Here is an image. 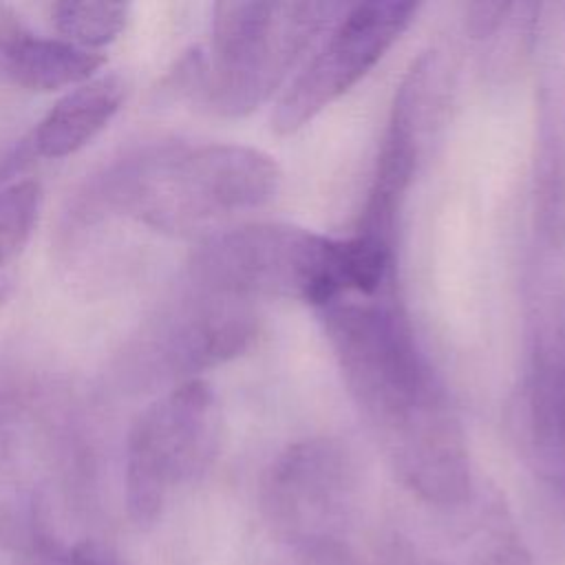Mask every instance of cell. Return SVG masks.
I'll return each instance as SVG.
<instances>
[{"label": "cell", "mask_w": 565, "mask_h": 565, "mask_svg": "<svg viewBox=\"0 0 565 565\" xmlns=\"http://www.w3.org/2000/svg\"><path fill=\"white\" fill-rule=\"evenodd\" d=\"M318 311L344 384L404 488L435 510L468 505L472 468L463 430L393 287L342 296Z\"/></svg>", "instance_id": "1"}, {"label": "cell", "mask_w": 565, "mask_h": 565, "mask_svg": "<svg viewBox=\"0 0 565 565\" xmlns=\"http://www.w3.org/2000/svg\"><path fill=\"white\" fill-rule=\"evenodd\" d=\"M391 274V258L355 236L338 241L282 223L210 234L188 263L194 289L252 305L265 298L302 300L316 309L342 296H371Z\"/></svg>", "instance_id": "2"}, {"label": "cell", "mask_w": 565, "mask_h": 565, "mask_svg": "<svg viewBox=\"0 0 565 565\" xmlns=\"http://www.w3.org/2000/svg\"><path fill=\"white\" fill-rule=\"evenodd\" d=\"M280 188L276 161L232 143L161 146L110 166L95 196L110 210L161 232L185 234L265 207Z\"/></svg>", "instance_id": "3"}, {"label": "cell", "mask_w": 565, "mask_h": 565, "mask_svg": "<svg viewBox=\"0 0 565 565\" xmlns=\"http://www.w3.org/2000/svg\"><path fill=\"white\" fill-rule=\"evenodd\" d=\"M333 11L329 2H216L201 99L221 117L254 113Z\"/></svg>", "instance_id": "4"}, {"label": "cell", "mask_w": 565, "mask_h": 565, "mask_svg": "<svg viewBox=\"0 0 565 565\" xmlns=\"http://www.w3.org/2000/svg\"><path fill=\"white\" fill-rule=\"evenodd\" d=\"M221 441V411L203 380H188L150 404L126 446V508L135 525H152L172 488L203 475Z\"/></svg>", "instance_id": "5"}, {"label": "cell", "mask_w": 565, "mask_h": 565, "mask_svg": "<svg viewBox=\"0 0 565 565\" xmlns=\"http://www.w3.org/2000/svg\"><path fill=\"white\" fill-rule=\"evenodd\" d=\"M355 503V466L333 439L289 446L271 461L260 486L263 516L294 552L344 545Z\"/></svg>", "instance_id": "6"}, {"label": "cell", "mask_w": 565, "mask_h": 565, "mask_svg": "<svg viewBox=\"0 0 565 565\" xmlns=\"http://www.w3.org/2000/svg\"><path fill=\"white\" fill-rule=\"evenodd\" d=\"M413 2H364L349 9L307 66L280 95L274 128L291 135L349 93L399 40L413 20Z\"/></svg>", "instance_id": "7"}, {"label": "cell", "mask_w": 565, "mask_h": 565, "mask_svg": "<svg viewBox=\"0 0 565 565\" xmlns=\"http://www.w3.org/2000/svg\"><path fill=\"white\" fill-rule=\"evenodd\" d=\"M258 333L252 302L194 289L148 333L141 355L159 375L185 377L245 353Z\"/></svg>", "instance_id": "8"}, {"label": "cell", "mask_w": 565, "mask_h": 565, "mask_svg": "<svg viewBox=\"0 0 565 565\" xmlns=\"http://www.w3.org/2000/svg\"><path fill=\"white\" fill-rule=\"evenodd\" d=\"M433 71L430 62H417L397 90L373 183L355 232L358 236L386 247H393L395 218L415 174L422 128L428 110L426 102L435 84Z\"/></svg>", "instance_id": "9"}, {"label": "cell", "mask_w": 565, "mask_h": 565, "mask_svg": "<svg viewBox=\"0 0 565 565\" xmlns=\"http://www.w3.org/2000/svg\"><path fill=\"white\" fill-rule=\"evenodd\" d=\"M106 57L66 40L40 38L20 13L0 2V77L13 86L51 93L97 75Z\"/></svg>", "instance_id": "10"}, {"label": "cell", "mask_w": 565, "mask_h": 565, "mask_svg": "<svg viewBox=\"0 0 565 565\" xmlns=\"http://www.w3.org/2000/svg\"><path fill=\"white\" fill-rule=\"evenodd\" d=\"M126 84L119 75H95L71 88L38 124L29 150L38 157L60 159L90 143L121 108Z\"/></svg>", "instance_id": "11"}, {"label": "cell", "mask_w": 565, "mask_h": 565, "mask_svg": "<svg viewBox=\"0 0 565 565\" xmlns=\"http://www.w3.org/2000/svg\"><path fill=\"white\" fill-rule=\"evenodd\" d=\"M527 433L541 472L565 492V355L543 364L530 384Z\"/></svg>", "instance_id": "12"}, {"label": "cell", "mask_w": 565, "mask_h": 565, "mask_svg": "<svg viewBox=\"0 0 565 565\" xmlns=\"http://www.w3.org/2000/svg\"><path fill=\"white\" fill-rule=\"evenodd\" d=\"M415 565H534L516 530L503 519H483L415 547Z\"/></svg>", "instance_id": "13"}, {"label": "cell", "mask_w": 565, "mask_h": 565, "mask_svg": "<svg viewBox=\"0 0 565 565\" xmlns=\"http://www.w3.org/2000/svg\"><path fill=\"white\" fill-rule=\"evenodd\" d=\"M130 7L124 2H55L51 18L66 42L99 49L115 42L128 24Z\"/></svg>", "instance_id": "14"}, {"label": "cell", "mask_w": 565, "mask_h": 565, "mask_svg": "<svg viewBox=\"0 0 565 565\" xmlns=\"http://www.w3.org/2000/svg\"><path fill=\"white\" fill-rule=\"evenodd\" d=\"M42 210L38 181H20L0 190V267H7L26 247Z\"/></svg>", "instance_id": "15"}, {"label": "cell", "mask_w": 565, "mask_h": 565, "mask_svg": "<svg viewBox=\"0 0 565 565\" xmlns=\"http://www.w3.org/2000/svg\"><path fill=\"white\" fill-rule=\"evenodd\" d=\"M22 565H71V552H66L44 527L38 514L26 516V525L20 532Z\"/></svg>", "instance_id": "16"}, {"label": "cell", "mask_w": 565, "mask_h": 565, "mask_svg": "<svg viewBox=\"0 0 565 565\" xmlns=\"http://www.w3.org/2000/svg\"><path fill=\"white\" fill-rule=\"evenodd\" d=\"M71 565H117V561L104 545L82 541L71 550Z\"/></svg>", "instance_id": "17"}]
</instances>
